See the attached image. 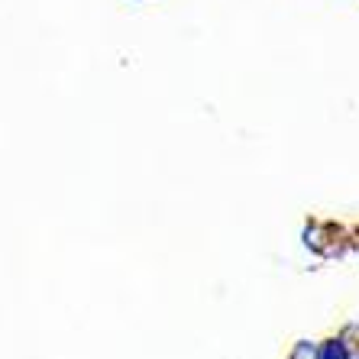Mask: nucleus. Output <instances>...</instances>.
<instances>
[{
  "label": "nucleus",
  "mask_w": 359,
  "mask_h": 359,
  "mask_svg": "<svg viewBox=\"0 0 359 359\" xmlns=\"http://www.w3.org/2000/svg\"><path fill=\"white\" fill-rule=\"evenodd\" d=\"M324 359H343V350H340V346H327Z\"/></svg>",
  "instance_id": "1"
}]
</instances>
